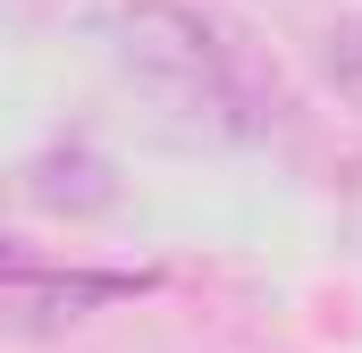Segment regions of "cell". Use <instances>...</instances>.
I'll return each instance as SVG.
<instances>
[{
    "mask_svg": "<svg viewBox=\"0 0 362 353\" xmlns=\"http://www.w3.org/2000/svg\"><path fill=\"white\" fill-rule=\"evenodd\" d=\"M118 68L152 101H169L177 118H211V126H236L245 85H236V51L219 42L211 17H194L177 0H135L118 17Z\"/></svg>",
    "mask_w": 362,
    "mask_h": 353,
    "instance_id": "6da1fadb",
    "label": "cell"
},
{
    "mask_svg": "<svg viewBox=\"0 0 362 353\" xmlns=\"http://www.w3.org/2000/svg\"><path fill=\"white\" fill-rule=\"evenodd\" d=\"M110 193H118L110 169L85 160V152H51V160L34 169V202H51V210H101Z\"/></svg>",
    "mask_w": 362,
    "mask_h": 353,
    "instance_id": "7a4b0ae2",
    "label": "cell"
},
{
    "mask_svg": "<svg viewBox=\"0 0 362 353\" xmlns=\"http://www.w3.org/2000/svg\"><path fill=\"white\" fill-rule=\"evenodd\" d=\"M329 76H337V92L362 101V17H346V25L329 34Z\"/></svg>",
    "mask_w": 362,
    "mask_h": 353,
    "instance_id": "3957f363",
    "label": "cell"
},
{
    "mask_svg": "<svg viewBox=\"0 0 362 353\" xmlns=\"http://www.w3.org/2000/svg\"><path fill=\"white\" fill-rule=\"evenodd\" d=\"M0 269H8V253H0Z\"/></svg>",
    "mask_w": 362,
    "mask_h": 353,
    "instance_id": "277c9868",
    "label": "cell"
}]
</instances>
